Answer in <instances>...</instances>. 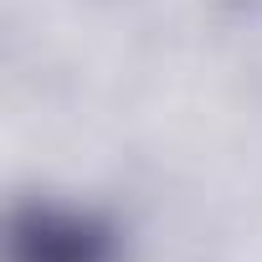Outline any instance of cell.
Instances as JSON below:
<instances>
[{"mask_svg":"<svg viewBox=\"0 0 262 262\" xmlns=\"http://www.w3.org/2000/svg\"><path fill=\"white\" fill-rule=\"evenodd\" d=\"M11 262H118V231L98 211L62 201H21L6 231Z\"/></svg>","mask_w":262,"mask_h":262,"instance_id":"cell-1","label":"cell"}]
</instances>
